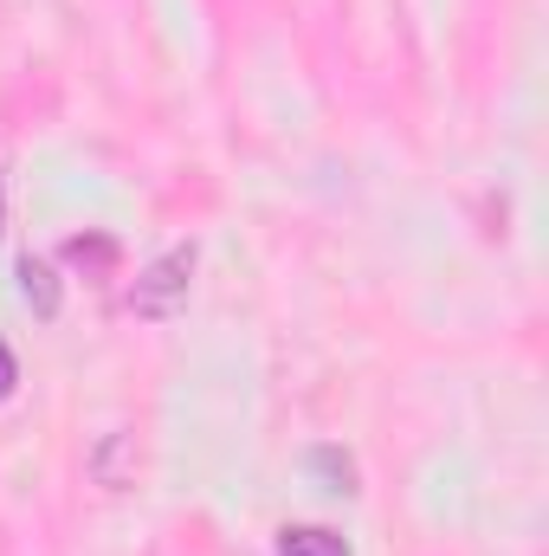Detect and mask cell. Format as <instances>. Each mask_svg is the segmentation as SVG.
Returning a JSON list of instances; mask_svg holds the SVG:
<instances>
[{
    "mask_svg": "<svg viewBox=\"0 0 549 556\" xmlns=\"http://www.w3.org/2000/svg\"><path fill=\"white\" fill-rule=\"evenodd\" d=\"M65 260H78V266H85V260H91V266H111L117 247H111V240H65Z\"/></svg>",
    "mask_w": 549,
    "mask_h": 556,
    "instance_id": "obj_5",
    "label": "cell"
},
{
    "mask_svg": "<svg viewBox=\"0 0 549 556\" xmlns=\"http://www.w3.org/2000/svg\"><path fill=\"white\" fill-rule=\"evenodd\" d=\"M0 233H7V181H0Z\"/></svg>",
    "mask_w": 549,
    "mask_h": 556,
    "instance_id": "obj_7",
    "label": "cell"
},
{
    "mask_svg": "<svg viewBox=\"0 0 549 556\" xmlns=\"http://www.w3.org/2000/svg\"><path fill=\"white\" fill-rule=\"evenodd\" d=\"M278 556H349V544H343L336 531L304 525V531H284V538H278Z\"/></svg>",
    "mask_w": 549,
    "mask_h": 556,
    "instance_id": "obj_3",
    "label": "cell"
},
{
    "mask_svg": "<svg viewBox=\"0 0 549 556\" xmlns=\"http://www.w3.org/2000/svg\"><path fill=\"white\" fill-rule=\"evenodd\" d=\"M188 278H194V247H168V253H162V260L137 278L130 311H137V317H149V324L175 317V311L188 304Z\"/></svg>",
    "mask_w": 549,
    "mask_h": 556,
    "instance_id": "obj_1",
    "label": "cell"
},
{
    "mask_svg": "<svg viewBox=\"0 0 549 556\" xmlns=\"http://www.w3.org/2000/svg\"><path fill=\"white\" fill-rule=\"evenodd\" d=\"M13 273H20V298H26L39 317H59V278H52V266H46V260H33V253H26Z\"/></svg>",
    "mask_w": 549,
    "mask_h": 556,
    "instance_id": "obj_2",
    "label": "cell"
},
{
    "mask_svg": "<svg viewBox=\"0 0 549 556\" xmlns=\"http://www.w3.org/2000/svg\"><path fill=\"white\" fill-rule=\"evenodd\" d=\"M130 453H137V440H130V433H117V440L91 459V466H98V479H104V485H130V466H124Z\"/></svg>",
    "mask_w": 549,
    "mask_h": 556,
    "instance_id": "obj_4",
    "label": "cell"
},
{
    "mask_svg": "<svg viewBox=\"0 0 549 556\" xmlns=\"http://www.w3.org/2000/svg\"><path fill=\"white\" fill-rule=\"evenodd\" d=\"M13 382H20V363H13V350H7V343H0V402H7V395H13Z\"/></svg>",
    "mask_w": 549,
    "mask_h": 556,
    "instance_id": "obj_6",
    "label": "cell"
}]
</instances>
